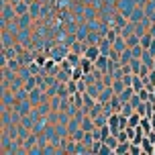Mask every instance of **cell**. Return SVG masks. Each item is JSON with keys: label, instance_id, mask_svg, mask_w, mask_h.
Returning <instances> with one entry per match:
<instances>
[{"label": "cell", "instance_id": "7a4b0ae2", "mask_svg": "<svg viewBox=\"0 0 155 155\" xmlns=\"http://www.w3.org/2000/svg\"><path fill=\"white\" fill-rule=\"evenodd\" d=\"M145 16H147V10H145V6H141V4H137V6L133 8V12L129 15V21L137 25V23H141V21H143Z\"/></svg>", "mask_w": 155, "mask_h": 155}, {"label": "cell", "instance_id": "5bb4252c", "mask_svg": "<svg viewBox=\"0 0 155 155\" xmlns=\"http://www.w3.org/2000/svg\"><path fill=\"white\" fill-rule=\"evenodd\" d=\"M112 88H114V92H116V94H120L124 88H127V84H124L123 78H114V82H112Z\"/></svg>", "mask_w": 155, "mask_h": 155}, {"label": "cell", "instance_id": "3957f363", "mask_svg": "<svg viewBox=\"0 0 155 155\" xmlns=\"http://www.w3.org/2000/svg\"><path fill=\"white\" fill-rule=\"evenodd\" d=\"M31 25H33V16H31V12H27V15L16 16V27H18L21 31H27V29H29Z\"/></svg>", "mask_w": 155, "mask_h": 155}, {"label": "cell", "instance_id": "9c48e42d", "mask_svg": "<svg viewBox=\"0 0 155 155\" xmlns=\"http://www.w3.org/2000/svg\"><path fill=\"white\" fill-rule=\"evenodd\" d=\"M129 149H131V141H120L114 149V155H124L129 153Z\"/></svg>", "mask_w": 155, "mask_h": 155}, {"label": "cell", "instance_id": "7c38bea8", "mask_svg": "<svg viewBox=\"0 0 155 155\" xmlns=\"http://www.w3.org/2000/svg\"><path fill=\"white\" fill-rule=\"evenodd\" d=\"M15 10H16V16L27 15V12H29V2H27V0H21L18 4H15Z\"/></svg>", "mask_w": 155, "mask_h": 155}, {"label": "cell", "instance_id": "5b68a950", "mask_svg": "<svg viewBox=\"0 0 155 155\" xmlns=\"http://www.w3.org/2000/svg\"><path fill=\"white\" fill-rule=\"evenodd\" d=\"M86 57L88 59H92V61H96L98 59V55H100V47H98V43H94V45H88V49H86Z\"/></svg>", "mask_w": 155, "mask_h": 155}, {"label": "cell", "instance_id": "4fadbf2b", "mask_svg": "<svg viewBox=\"0 0 155 155\" xmlns=\"http://www.w3.org/2000/svg\"><path fill=\"white\" fill-rule=\"evenodd\" d=\"M151 41H153V35L149 31L141 35V47H143V49H149V47H151Z\"/></svg>", "mask_w": 155, "mask_h": 155}, {"label": "cell", "instance_id": "277c9868", "mask_svg": "<svg viewBox=\"0 0 155 155\" xmlns=\"http://www.w3.org/2000/svg\"><path fill=\"white\" fill-rule=\"evenodd\" d=\"M114 94H116L114 88H112V86H106V88L100 92V96H98V102H100V104H106V102H110V98H112Z\"/></svg>", "mask_w": 155, "mask_h": 155}, {"label": "cell", "instance_id": "30bf717a", "mask_svg": "<svg viewBox=\"0 0 155 155\" xmlns=\"http://www.w3.org/2000/svg\"><path fill=\"white\" fill-rule=\"evenodd\" d=\"M127 47H135V45H141V37L137 35V33H129L127 35Z\"/></svg>", "mask_w": 155, "mask_h": 155}, {"label": "cell", "instance_id": "e0dca14e", "mask_svg": "<svg viewBox=\"0 0 155 155\" xmlns=\"http://www.w3.org/2000/svg\"><path fill=\"white\" fill-rule=\"evenodd\" d=\"M149 51L155 55V37H153V41H151V47H149Z\"/></svg>", "mask_w": 155, "mask_h": 155}, {"label": "cell", "instance_id": "8fae6325", "mask_svg": "<svg viewBox=\"0 0 155 155\" xmlns=\"http://www.w3.org/2000/svg\"><path fill=\"white\" fill-rule=\"evenodd\" d=\"M131 59H133V49H131V47H127L123 53H120V65H129Z\"/></svg>", "mask_w": 155, "mask_h": 155}, {"label": "cell", "instance_id": "2e32d148", "mask_svg": "<svg viewBox=\"0 0 155 155\" xmlns=\"http://www.w3.org/2000/svg\"><path fill=\"white\" fill-rule=\"evenodd\" d=\"M131 49H133V57H141V55H143V51H145L141 45H135V47H131Z\"/></svg>", "mask_w": 155, "mask_h": 155}, {"label": "cell", "instance_id": "ba28073f", "mask_svg": "<svg viewBox=\"0 0 155 155\" xmlns=\"http://www.w3.org/2000/svg\"><path fill=\"white\" fill-rule=\"evenodd\" d=\"M112 49H116L118 53H123L124 49H127V39H124L123 35H118V37L114 39V43H112Z\"/></svg>", "mask_w": 155, "mask_h": 155}, {"label": "cell", "instance_id": "52a82bcc", "mask_svg": "<svg viewBox=\"0 0 155 155\" xmlns=\"http://www.w3.org/2000/svg\"><path fill=\"white\" fill-rule=\"evenodd\" d=\"M153 145H155V143H153L151 139H149L147 135H145V137H143V141H141V147H143V153H145V155H151V153H153Z\"/></svg>", "mask_w": 155, "mask_h": 155}, {"label": "cell", "instance_id": "6da1fadb", "mask_svg": "<svg viewBox=\"0 0 155 155\" xmlns=\"http://www.w3.org/2000/svg\"><path fill=\"white\" fill-rule=\"evenodd\" d=\"M45 100H49V96H47V92L41 88V86L33 88L31 92H29V102H31L33 106H39V104H43Z\"/></svg>", "mask_w": 155, "mask_h": 155}, {"label": "cell", "instance_id": "9a60e30c", "mask_svg": "<svg viewBox=\"0 0 155 155\" xmlns=\"http://www.w3.org/2000/svg\"><path fill=\"white\" fill-rule=\"evenodd\" d=\"M129 65H131L133 74H139V71H141V65H143V61H141V57H133Z\"/></svg>", "mask_w": 155, "mask_h": 155}, {"label": "cell", "instance_id": "ac0fdd59", "mask_svg": "<svg viewBox=\"0 0 155 155\" xmlns=\"http://www.w3.org/2000/svg\"><path fill=\"white\" fill-rule=\"evenodd\" d=\"M149 33H151V35L155 37V23H151V27H149Z\"/></svg>", "mask_w": 155, "mask_h": 155}, {"label": "cell", "instance_id": "8992f818", "mask_svg": "<svg viewBox=\"0 0 155 155\" xmlns=\"http://www.w3.org/2000/svg\"><path fill=\"white\" fill-rule=\"evenodd\" d=\"M135 92H137V90H135L133 86H127L123 92H120V94H116V96H118V98H120V102L124 104V102H129V100H131V96H133Z\"/></svg>", "mask_w": 155, "mask_h": 155}]
</instances>
